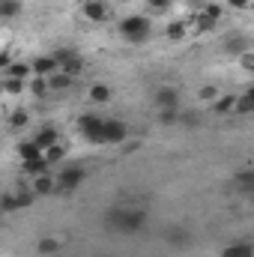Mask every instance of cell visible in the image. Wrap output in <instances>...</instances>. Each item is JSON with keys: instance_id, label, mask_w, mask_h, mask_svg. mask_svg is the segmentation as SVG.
<instances>
[{"instance_id": "cell-1", "label": "cell", "mask_w": 254, "mask_h": 257, "mask_svg": "<svg viewBox=\"0 0 254 257\" xmlns=\"http://www.w3.org/2000/svg\"><path fill=\"white\" fill-rule=\"evenodd\" d=\"M105 221H108V227H114V230L138 233V230L144 227L147 215H144L141 209H132V206H114V209H108V212H105Z\"/></svg>"}, {"instance_id": "cell-2", "label": "cell", "mask_w": 254, "mask_h": 257, "mask_svg": "<svg viewBox=\"0 0 254 257\" xmlns=\"http://www.w3.org/2000/svg\"><path fill=\"white\" fill-rule=\"evenodd\" d=\"M150 30H153V24H150L147 15H129V18L120 21V36L126 42H144L150 36Z\"/></svg>"}, {"instance_id": "cell-3", "label": "cell", "mask_w": 254, "mask_h": 257, "mask_svg": "<svg viewBox=\"0 0 254 257\" xmlns=\"http://www.w3.org/2000/svg\"><path fill=\"white\" fill-rule=\"evenodd\" d=\"M129 138V126L123 120H102V144H120Z\"/></svg>"}, {"instance_id": "cell-4", "label": "cell", "mask_w": 254, "mask_h": 257, "mask_svg": "<svg viewBox=\"0 0 254 257\" xmlns=\"http://www.w3.org/2000/svg\"><path fill=\"white\" fill-rule=\"evenodd\" d=\"M84 180H87V171H84V168H66L60 177H54L57 192H72V189H78Z\"/></svg>"}, {"instance_id": "cell-5", "label": "cell", "mask_w": 254, "mask_h": 257, "mask_svg": "<svg viewBox=\"0 0 254 257\" xmlns=\"http://www.w3.org/2000/svg\"><path fill=\"white\" fill-rule=\"evenodd\" d=\"M78 128H81V135H84L87 141L102 144V120H99V117H93V114L81 117V120H78Z\"/></svg>"}, {"instance_id": "cell-6", "label": "cell", "mask_w": 254, "mask_h": 257, "mask_svg": "<svg viewBox=\"0 0 254 257\" xmlns=\"http://www.w3.org/2000/svg\"><path fill=\"white\" fill-rule=\"evenodd\" d=\"M156 105H159V111H177L180 108V93L174 87H162L156 93Z\"/></svg>"}, {"instance_id": "cell-7", "label": "cell", "mask_w": 254, "mask_h": 257, "mask_svg": "<svg viewBox=\"0 0 254 257\" xmlns=\"http://www.w3.org/2000/svg\"><path fill=\"white\" fill-rule=\"evenodd\" d=\"M51 192H57V183H54L51 174L33 177V194H36V197H39V194H51Z\"/></svg>"}, {"instance_id": "cell-8", "label": "cell", "mask_w": 254, "mask_h": 257, "mask_svg": "<svg viewBox=\"0 0 254 257\" xmlns=\"http://www.w3.org/2000/svg\"><path fill=\"white\" fill-rule=\"evenodd\" d=\"M33 144H36V147H39V150L45 153V150H48L51 144H57V132H54L51 126L39 128V132H36V138H33Z\"/></svg>"}, {"instance_id": "cell-9", "label": "cell", "mask_w": 254, "mask_h": 257, "mask_svg": "<svg viewBox=\"0 0 254 257\" xmlns=\"http://www.w3.org/2000/svg\"><path fill=\"white\" fill-rule=\"evenodd\" d=\"M30 69L36 72V78H45V75H54L57 72V63H54V57H36Z\"/></svg>"}, {"instance_id": "cell-10", "label": "cell", "mask_w": 254, "mask_h": 257, "mask_svg": "<svg viewBox=\"0 0 254 257\" xmlns=\"http://www.w3.org/2000/svg\"><path fill=\"white\" fill-rule=\"evenodd\" d=\"M84 15H87L90 21H105V18H108V9H105L102 0H93V3H84Z\"/></svg>"}, {"instance_id": "cell-11", "label": "cell", "mask_w": 254, "mask_h": 257, "mask_svg": "<svg viewBox=\"0 0 254 257\" xmlns=\"http://www.w3.org/2000/svg\"><path fill=\"white\" fill-rule=\"evenodd\" d=\"M168 242L171 245H177V248H183V245H189L191 242V236H189V230H183V227H168Z\"/></svg>"}, {"instance_id": "cell-12", "label": "cell", "mask_w": 254, "mask_h": 257, "mask_svg": "<svg viewBox=\"0 0 254 257\" xmlns=\"http://www.w3.org/2000/svg\"><path fill=\"white\" fill-rule=\"evenodd\" d=\"M221 257H254V245L251 242H233V245L224 248Z\"/></svg>"}, {"instance_id": "cell-13", "label": "cell", "mask_w": 254, "mask_h": 257, "mask_svg": "<svg viewBox=\"0 0 254 257\" xmlns=\"http://www.w3.org/2000/svg\"><path fill=\"white\" fill-rule=\"evenodd\" d=\"M48 162L39 156V159H30V162H24V174H30V177H42V174H48Z\"/></svg>"}, {"instance_id": "cell-14", "label": "cell", "mask_w": 254, "mask_h": 257, "mask_svg": "<svg viewBox=\"0 0 254 257\" xmlns=\"http://www.w3.org/2000/svg\"><path fill=\"white\" fill-rule=\"evenodd\" d=\"M177 123L183 128H197L200 123H203V117L197 114V111H183V114H177Z\"/></svg>"}, {"instance_id": "cell-15", "label": "cell", "mask_w": 254, "mask_h": 257, "mask_svg": "<svg viewBox=\"0 0 254 257\" xmlns=\"http://www.w3.org/2000/svg\"><path fill=\"white\" fill-rule=\"evenodd\" d=\"M90 99L99 102V105H102V102H111V87H108V84H93V87H90Z\"/></svg>"}, {"instance_id": "cell-16", "label": "cell", "mask_w": 254, "mask_h": 257, "mask_svg": "<svg viewBox=\"0 0 254 257\" xmlns=\"http://www.w3.org/2000/svg\"><path fill=\"white\" fill-rule=\"evenodd\" d=\"M18 156H21V162H30V159H39V156H42V150H39L33 141H24V144L18 147Z\"/></svg>"}, {"instance_id": "cell-17", "label": "cell", "mask_w": 254, "mask_h": 257, "mask_svg": "<svg viewBox=\"0 0 254 257\" xmlns=\"http://www.w3.org/2000/svg\"><path fill=\"white\" fill-rule=\"evenodd\" d=\"M233 105H236V96H221V99H215L212 111H215V114H230Z\"/></svg>"}, {"instance_id": "cell-18", "label": "cell", "mask_w": 254, "mask_h": 257, "mask_svg": "<svg viewBox=\"0 0 254 257\" xmlns=\"http://www.w3.org/2000/svg\"><path fill=\"white\" fill-rule=\"evenodd\" d=\"M63 156H66V150L60 147V144H51V147H48V150L42 153V159H45L48 165H57V162H60Z\"/></svg>"}, {"instance_id": "cell-19", "label": "cell", "mask_w": 254, "mask_h": 257, "mask_svg": "<svg viewBox=\"0 0 254 257\" xmlns=\"http://www.w3.org/2000/svg\"><path fill=\"white\" fill-rule=\"evenodd\" d=\"M45 84H48L51 90H66V87L72 84V78H69V75H63V72H54V75H51Z\"/></svg>"}, {"instance_id": "cell-20", "label": "cell", "mask_w": 254, "mask_h": 257, "mask_svg": "<svg viewBox=\"0 0 254 257\" xmlns=\"http://www.w3.org/2000/svg\"><path fill=\"white\" fill-rule=\"evenodd\" d=\"M57 248H60V242H57L54 236H45V239H39V245H36L39 254H57Z\"/></svg>"}, {"instance_id": "cell-21", "label": "cell", "mask_w": 254, "mask_h": 257, "mask_svg": "<svg viewBox=\"0 0 254 257\" xmlns=\"http://www.w3.org/2000/svg\"><path fill=\"white\" fill-rule=\"evenodd\" d=\"M233 111H239V114H251V111H254V93L239 96V99H236V105H233Z\"/></svg>"}, {"instance_id": "cell-22", "label": "cell", "mask_w": 254, "mask_h": 257, "mask_svg": "<svg viewBox=\"0 0 254 257\" xmlns=\"http://www.w3.org/2000/svg\"><path fill=\"white\" fill-rule=\"evenodd\" d=\"M21 12V3L18 0H0V18H12Z\"/></svg>"}, {"instance_id": "cell-23", "label": "cell", "mask_w": 254, "mask_h": 257, "mask_svg": "<svg viewBox=\"0 0 254 257\" xmlns=\"http://www.w3.org/2000/svg\"><path fill=\"white\" fill-rule=\"evenodd\" d=\"M236 186H239L242 192H251L254 189V171H242V174H236Z\"/></svg>"}, {"instance_id": "cell-24", "label": "cell", "mask_w": 254, "mask_h": 257, "mask_svg": "<svg viewBox=\"0 0 254 257\" xmlns=\"http://www.w3.org/2000/svg\"><path fill=\"white\" fill-rule=\"evenodd\" d=\"M186 36V21H174V24H168V39H183Z\"/></svg>"}, {"instance_id": "cell-25", "label": "cell", "mask_w": 254, "mask_h": 257, "mask_svg": "<svg viewBox=\"0 0 254 257\" xmlns=\"http://www.w3.org/2000/svg\"><path fill=\"white\" fill-rule=\"evenodd\" d=\"M227 51H239V54H245V51H248V39H245V36H233V39H227Z\"/></svg>"}, {"instance_id": "cell-26", "label": "cell", "mask_w": 254, "mask_h": 257, "mask_svg": "<svg viewBox=\"0 0 254 257\" xmlns=\"http://www.w3.org/2000/svg\"><path fill=\"white\" fill-rule=\"evenodd\" d=\"M6 69H9V75H12V78H18V81H24V78L30 75V66H27V63H9Z\"/></svg>"}, {"instance_id": "cell-27", "label": "cell", "mask_w": 254, "mask_h": 257, "mask_svg": "<svg viewBox=\"0 0 254 257\" xmlns=\"http://www.w3.org/2000/svg\"><path fill=\"white\" fill-rule=\"evenodd\" d=\"M24 90V81H18V78H9V81H3V93H9V96H18Z\"/></svg>"}, {"instance_id": "cell-28", "label": "cell", "mask_w": 254, "mask_h": 257, "mask_svg": "<svg viewBox=\"0 0 254 257\" xmlns=\"http://www.w3.org/2000/svg\"><path fill=\"white\" fill-rule=\"evenodd\" d=\"M15 209H18L15 194H0V212H15Z\"/></svg>"}, {"instance_id": "cell-29", "label": "cell", "mask_w": 254, "mask_h": 257, "mask_svg": "<svg viewBox=\"0 0 254 257\" xmlns=\"http://www.w3.org/2000/svg\"><path fill=\"white\" fill-rule=\"evenodd\" d=\"M9 123H12V128H24L27 126V111H12Z\"/></svg>"}, {"instance_id": "cell-30", "label": "cell", "mask_w": 254, "mask_h": 257, "mask_svg": "<svg viewBox=\"0 0 254 257\" xmlns=\"http://www.w3.org/2000/svg\"><path fill=\"white\" fill-rule=\"evenodd\" d=\"M15 200H18V209H24V206H30V203L36 200V194H33V189H30V192H18Z\"/></svg>"}, {"instance_id": "cell-31", "label": "cell", "mask_w": 254, "mask_h": 257, "mask_svg": "<svg viewBox=\"0 0 254 257\" xmlns=\"http://www.w3.org/2000/svg\"><path fill=\"white\" fill-rule=\"evenodd\" d=\"M200 12H203L206 18H212V21H218V18H221V6H218V3H206Z\"/></svg>"}, {"instance_id": "cell-32", "label": "cell", "mask_w": 254, "mask_h": 257, "mask_svg": "<svg viewBox=\"0 0 254 257\" xmlns=\"http://www.w3.org/2000/svg\"><path fill=\"white\" fill-rule=\"evenodd\" d=\"M147 6H150L153 12H168V9L174 6V0H147Z\"/></svg>"}, {"instance_id": "cell-33", "label": "cell", "mask_w": 254, "mask_h": 257, "mask_svg": "<svg viewBox=\"0 0 254 257\" xmlns=\"http://www.w3.org/2000/svg\"><path fill=\"white\" fill-rule=\"evenodd\" d=\"M177 114H180V111H159V123H162V126H174V123H177Z\"/></svg>"}, {"instance_id": "cell-34", "label": "cell", "mask_w": 254, "mask_h": 257, "mask_svg": "<svg viewBox=\"0 0 254 257\" xmlns=\"http://www.w3.org/2000/svg\"><path fill=\"white\" fill-rule=\"evenodd\" d=\"M212 27H215V21H212V18H206V15L200 12V15H197V30H200V33H206V30H212Z\"/></svg>"}, {"instance_id": "cell-35", "label": "cell", "mask_w": 254, "mask_h": 257, "mask_svg": "<svg viewBox=\"0 0 254 257\" xmlns=\"http://www.w3.org/2000/svg\"><path fill=\"white\" fill-rule=\"evenodd\" d=\"M30 90H33V93H36V96H42V93H45V90H48V84H45V78H36V81H33V84H30Z\"/></svg>"}, {"instance_id": "cell-36", "label": "cell", "mask_w": 254, "mask_h": 257, "mask_svg": "<svg viewBox=\"0 0 254 257\" xmlns=\"http://www.w3.org/2000/svg\"><path fill=\"white\" fill-rule=\"evenodd\" d=\"M200 99H203V102L215 99V87H200Z\"/></svg>"}, {"instance_id": "cell-37", "label": "cell", "mask_w": 254, "mask_h": 257, "mask_svg": "<svg viewBox=\"0 0 254 257\" xmlns=\"http://www.w3.org/2000/svg\"><path fill=\"white\" fill-rule=\"evenodd\" d=\"M242 57V66L245 69H254V57H251V51H245V54H239Z\"/></svg>"}, {"instance_id": "cell-38", "label": "cell", "mask_w": 254, "mask_h": 257, "mask_svg": "<svg viewBox=\"0 0 254 257\" xmlns=\"http://www.w3.org/2000/svg\"><path fill=\"white\" fill-rule=\"evenodd\" d=\"M230 3V9H245L248 6V0H227Z\"/></svg>"}, {"instance_id": "cell-39", "label": "cell", "mask_w": 254, "mask_h": 257, "mask_svg": "<svg viewBox=\"0 0 254 257\" xmlns=\"http://www.w3.org/2000/svg\"><path fill=\"white\" fill-rule=\"evenodd\" d=\"M9 63H12V60H9V54H3V51H0V69H6Z\"/></svg>"}, {"instance_id": "cell-40", "label": "cell", "mask_w": 254, "mask_h": 257, "mask_svg": "<svg viewBox=\"0 0 254 257\" xmlns=\"http://www.w3.org/2000/svg\"><path fill=\"white\" fill-rule=\"evenodd\" d=\"M0 96H3V84H0Z\"/></svg>"}, {"instance_id": "cell-41", "label": "cell", "mask_w": 254, "mask_h": 257, "mask_svg": "<svg viewBox=\"0 0 254 257\" xmlns=\"http://www.w3.org/2000/svg\"><path fill=\"white\" fill-rule=\"evenodd\" d=\"M84 3H93V0H84Z\"/></svg>"}, {"instance_id": "cell-42", "label": "cell", "mask_w": 254, "mask_h": 257, "mask_svg": "<svg viewBox=\"0 0 254 257\" xmlns=\"http://www.w3.org/2000/svg\"><path fill=\"white\" fill-rule=\"evenodd\" d=\"M99 257H105V254H99Z\"/></svg>"}]
</instances>
